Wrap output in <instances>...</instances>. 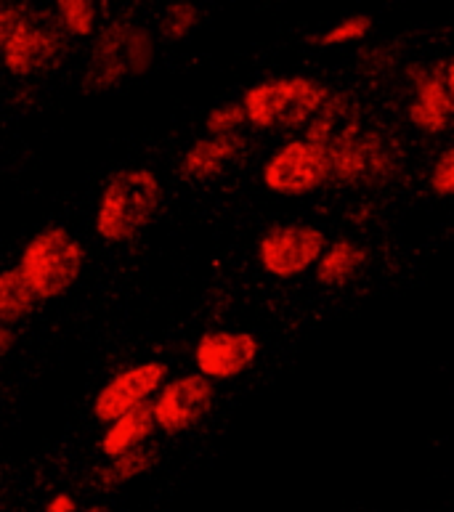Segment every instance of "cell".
Here are the masks:
<instances>
[{
    "label": "cell",
    "mask_w": 454,
    "mask_h": 512,
    "mask_svg": "<svg viewBox=\"0 0 454 512\" xmlns=\"http://www.w3.org/2000/svg\"><path fill=\"white\" fill-rule=\"evenodd\" d=\"M370 260V250L354 239L340 237L324 250L316 266V282L322 287H346Z\"/></svg>",
    "instance_id": "16"
},
{
    "label": "cell",
    "mask_w": 454,
    "mask_h": 512,
    "mask_svg": "<svg viewBox=\"0 0 454 512\" xmlns=\"http://www.w3.org/2000/svg\"><path fill=\"white\" fill-rule=\"evenodd\" d=\"M431 189L439 197H454V144L439 154L431 168Z\"/></svg>",
    "instance_id": "23"
},
{
    "label": "cell",
    "mask_w": 454,
    "mask_h": 512,
    "mask_svg": "<svg viewBox=\"0 0 454 512\" xmlns=\"http://www.w3.org/2000/svg\"><path fill=\"white\" fill-rule=\"evenodd\" d=\"M165 380H168V367L162 361H141L117 372L93 398V417L109 428L136 406L149 404V398L168 385Z\"/></svg>",
    "instance_id": "10"
},
{
    "label": "cell",
    "mask_w": 454,
    "mask_h": 512,
    "mask_svg": "<svg viewBox=\"0 0 454 512\" xmlns=\"http://www.w3.org/2000/svg\"><path fill=\"white\" fill-rule=\"evenodd\" d=\"M258 359V340L242 329H210L200 337L194 361L200 375L218 383L245 375Z\"/></svg>",
    "instance_id": "11"
},
{
    "label": "cell",
    "mask_w": 454,
    "mask_h": 512,
    "mask_svg": "<svg viewBox=\"0 0 454 512\" xmlns=\"http://www.w3.org/2000/svg\"><path fill=\"white\" fill-rule=\"evenodd\" d=\"M327 237L311 223H277L263 231L258 242V260L263 271L274 279H295L311 266H319Z\"/></svg>",
    "instance_id": "7"
},
{
    "label": "cell",
    "mask_w": 454,
    "mask_h": 512,
    "mask_svg": "<svg viewBox=\"0 0 454 512\" xmlns=\"http://www.w3.org/2000/svg\"><path fill=\"white\" fill-rule=\"evenodd\" d=\"M372 30V16L370 14H354L340 19L338 24H332L330 30L316 35L314 43L322 48L330 46H343V43H354V40H362L364 35H370Z\"/></svg>",
    "instance_id": "21"
},
{
    "label": "cell",
    "mask_w": 454,
    "mask_h": 512,
    "mask_svg": "<svg viewBox=\"0 0 454 512\" xmlns=\"http://www.w3.org/2000/svg\"><path fill=\"white\" fill-rule=\"evenodd\" d=\"M154 64V38L147 27L112 22L96 35L83 75L85 93L112 91L117 85L147 75Z\"/></svg>",
    "instance_id": "4"
},
{
    "label": "cell",
    "mask_w": 454,
    "mask_h": 512,
    "mask_svg": "<svg viewBox=\"0 0 454 512\" xmlns=\"http://www.w3.org/2000/svg\"><path fill=\"white\" fill-rule=\"evenodd\" d=\"M245 152V138L239 136H205L194 141L181 157V176L186 181H210L218 178Z\"/></svg>",
    "instance_id": "14"
},
{
    "label": "cell",
    "mask_w": 454,
    "mask_h": 512,
    "mask_svg": "<svg viewBox=\"0 0 454 512\" xmlns=\"http://www.w3.org/2000/svg\"><path fill=\"white\" fill-rule=\"evenodd\" d=\"M157 459H160V449H157V446H141V449L128 451L123 457L109 459V465L99 467V470L93 473V483L104 491L115 489V486H123V483L136 481L141 475L152 473L154 465H157Z\"/></svg>",
    "instance_id": "17"
},
{
    "label": "cell",
    "mask_w": 454,
    "mask_h": 512,
    "mask_svg": "<svg viewBox=\"0 0 454 512\" xmlns=\"http://www.w3.org/2000/svg\"><path fill=\"white\" fill-rule=\"evenodd\" d=\"M330 162L332 184L346 186H378L399 168V149L385 133L364 128L354 141H348L335 152L324 154Z\"/></svg>",
    "instance_id": "6"
},
{
    "label": "cell",
    "mask_w": 454,
    "mask_h": 512,
    "mask_svg": "<svg viewBox=\"0 0 454 512\" xmlns=\"http://www.w3.org/2000/svg\"><path fill=\"white\" fill-rule=\"evenodd\" d=\"M56 16L67 35L72 38H91L96 32V19L99 8L93 0H59L56 3Z\"/></svg>",
    "instance_id": "19"
},
{
    "label": "cell",
    "mask_w": 454,
    "mask_h": 512,
    "mask_svg": "<svg viewBox=\"0 0 454 512\" xmlns=\"http://www.w3.org/2000/svg\"><path fill=\"white\" fill-rule=\"evenodd\" d=\"M162 186L152 170H117L101 189L96 234L109 245H125L147 229L160 210Z\"/></svg>",
    "instance_id": "2"
},
{
    "label": "cell",
    "mask_w": 454,
    "mask_h": 512,
    "mask_svg": "<svg viewBox=\"0 0 454 512\" xmlns=\"http://www.w3.org/2000/svg\"><path fill=\"white\" fill-rule=\"evenodd\" d=\"M38 303V295L32 292V287L27 284L19 266L6 268L0 274V321L3 324L14 327L16 321L27 319Z\"/></svg>",
    "instance_id": "18"
},
{
    "label": "cell",
    "mask_w": 454,
    "mask_h": 512,
    "mask_svg": "<svg viewBox=\"0 0 454 512\" xmlns=\"http://www.w3.org/2000/svg\"><path fill=\"white\" fill-rule=\"evenodd\" d=\"M77 512H109V510L101 505H91V507H83V510H77Z\"/></svg>",
    "instance_id": "27"
},
{
    "label": "cell",
    "mask_w": 454,
    "mask_h": 512,
    "mask_svg": "<svg viewBox=\"0 0 454 512\" xmlns=\"http://www.w3.org/2000/svg\"><path fill=\"white\" fill-rule=\"evenodd\" d=\"M364 128L367 125L354 96L346 91H332L330 99L319 109V115L306 128V141H311L324 154H330L348 141H354Z\"/></svg>",
    "instance_id": "13"
},
{
    "label": "cell",
    "mask_w": 454,
    "mask_h": 512,
    "mask_svg": "<svg viewBox=\"0 0 454 512\" xmlns=\"http://www.w3.org/2000/svg\"><path fill=\"white\" fill-rule=\"evenodd\" d=\"M444 72H447L449 93H452V99H454V56H452V59H449V64H447V69H444Z\"/></svg>",
    "instance_id": "26"
},
{
    "label": "cell",
    "mask_w": 454,
    "mask_h": 512,
    "mask_svg": "<svg viewBox=\"0 0 454 512\" xmlns=\"http://www.w3.org/2000/svg\"><path fill=\"white\" fill-rule=\"evenodd\" d=\"M43 512H77V502L72 494L59 491V494H54V497L48 499V505L43 507Z\"/></svg>",
    "instance_id": "24"
},
{
    "label": "cell",
    "mask_w": 454,
    "mask_h": 512,
    "mask_svg": "<svg viewBox=\"0 0 454 512\" xmlns=\"http://www.w3.org/2000/svg\"><path fill=\"white\" fill-rule=\"evenodd\" d=\"M261 176L266 189L282 197H303L332 184L330 162L322 149H316L306 138H293L279 146L266 160Z\"/></svg>",
    "instance_id": "8"
},
{
    "label": "cell",
    "mask_w": 454,
    "mask_h": 512,
    "mask_svg": "<svg viewBox=\"0 0 454 512\" xmlns=\"http://www.w3.org/2000/svg\"><path fill=\"white\" fill-rule=\"evenodd\" d=\"M412 99H409V123L428 136H439L454 117V99L449 93L444 69H412Z\"/></svg>",
    "instance_id": "12"
},
{
    "label": "cell",
    "mask_w": 454,
    "mask_h": 512,
    "mask_svg": "<svg viewBox=\"0 0 454 512\" xmlns=\"http://www.w3.org/2000/svg\"><path fill=\"white\" fill-rule=\"evenodd\" d=\"M245 123L247 112L242 101H226V104L210 109L205 117V130H208V136H237Z\"/></svg>",
    "instance_id": "22"
},
{
    "label": "cell",
    "mask_w": 454,
    "mask_h": 512,
    "mask_svg": "<svg viewBox=\"0 0 454 512\" xmlns=\"http://www.w3.org/2000/svg\"><path fill=\"white\" fill-rule=\"evenodd\" d=\"M200 16V8L194 6V3H170L160 16V38L165 43L184 40L189 32L197 30Z\"/></svg>",
    "instance_id": "20"
},
{
    "label": "cell",
    "mask_w": 454,
    "mask_h": 512,
    "mask_svg": "<svg viewBox=\"0 0 454 512\" xmlns=\"http://www.w3.org/2000/svg\"><path fill=\"white\" fill-rule=\"evenodd\" d=\"M216 406V385L200 372L181 375L170 380L154 396V417L157 428L168 436H181L186 430L197 428Z\"/></svg>",
    "instance_id": "9"
},
{
    "label": "cell",
    "mask_w": 454,
    "mask_h": 512,
    "mask_svg": "<svg viewBox=\"0 0 454 512\" xmlns=\"http://www.w3.org/2000/svg\"><path fill=\"white\" fill-rule=\"evenodd\" d=\"M3 64L14 77H32L54 67L67 51V32L56 11L30 3H3L0 8Z\"/></svg>",
    "instance_id": "1"
},
{
    "label": "cell",
    "mask_w": 454,
    "mask_h": 512,
    "mask_svg": "<svg viewBox=\"0 0 454 512\" xmlns=\"http://www.w3.org/2000/svg\"><path fill=\"white\" fill-rule=\"evenodd\" d=\"M11 345H14V335H11V327H8V324H3V327H0V356H8Z\"/></svg>",
    "instance_id": "25"
},
{
    "label": "cell",
    "mask_w": 454,
    "mask_h": 512,
    "mask_svg": "<svg viewBox=\"0 0 454 512\" xmlns=\"http://www.w3.org/2000/svg\"><path fill=\"white\" fill-rule=\"evenodd\" d=\"M330 88L314 77H269L250 85L242 96L247 123L261 130H298L308 128L319 115Z\"/></svg>",
    "instance_id": "3"
},
{
    "label": "cell",
    "mask_w": 454,
    "mask_h": 512,
    "mask_svg": "<svg viewBox=\"0 0 454 512\" xmlns=\"http://www.w3.org/2000/svg\"><path fill=\"white\" fill-rule=\"evenodd\" d=\"M157 428V417H154V401L149 404L136 406L133 412L123 414L120 420L112 422L104 436H101V454L107 459H117L128 454L133 449H141V446L149 444V438L154 436Z\"/></svg>",
    "instance_id": "15"
},
{
    "label": "cell",
    "mask_w": 454,
    "mask_h": 512,
    "mask_svg": "<svg viewBox=\"0 0 454 512\" xmlns=\"http://www.w3.org/2000/svg\"><path fill=\"white\" fill-rule=\"evenodd\" d=\"M83 263V245L62 226H51V229L38 231L27 242L16 266L32 292L38 295V300L46 303V300L62 298L64 292L72 290V284L83 271Z\"/></svg>",
    "instance_id": "5"
}]
</instances>
